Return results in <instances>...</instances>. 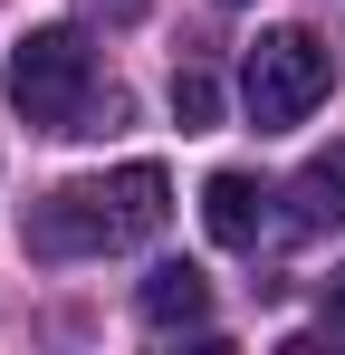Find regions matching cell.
Segmentation results:
<instances>
[{
    "instance_id": "52a82bcc",
    "label": "cell",
    "mask_w": 345,
    "mask_h": 355,
    "mask_svg": "<svg viewBox=\"0 0 345 355\" xmlns=\"http://www.w3.org/2000/svg\"><path fill=\"white\" fill-rule=\"evenodd\" d=\"M172 125L182 135H211L221 125V77L211 67H172Z\"/></svg>"
},
{
    "instance_id": "277c9868",
    "label": "cell",
    "mask_w": 345,
    "mask_h": 355,
    "mask_svg": "<svg viewBox=\"0 0 345 355\" xmlns=\"http://www.w3.org/2000/svg\"><path fill=\"white\" fill-rule=\"evenodd\" d=\"M202 231L221 240V250H259V231H269L259 173H211V182H202Z\"/></svg>"
},
{
    "instance_id": "ba28073f",
    "label": "cell",
    "mask_w": 345,
    "mask_h": 355,
    "mask_svg": "<svg viewBox=\"0 0 345 355\" xmlns=\"http://www.w3.org/2000/svg\"><path fill=\"white\" fill-rule=\"evenodd\" d=\"M326 327H336V336H345V269H336V279H326Z\"/></svg>"
},
{
    "instance_id": "7a4b0ae2",
    "label": "cell",
    "mask_w": 345,
    "mask_h": 355,
    "mask_svg": "<svg viewBox=\"0 0 345 355\" xmlns=\"http://www.w3.org/2000/svg\"><path fill=\"white\" fill-rule=\"evenodd\" d=\"M10 106L39 135H96V116H115V87H96V49L77 29H29L10 49Z\"/></svg>"
},
{
    "instance_id": "6da1fadb",
    "label": "cell",
    "mask_w": 345,
    "mask_h": 355,
    "mask_svg": "<svg viewBox=\"0 0 345 355\" xmlns=\"http://www.w3.org/2000/svg\"><path fill=\"white\" fill-rule=\"evenodd\" d=\"M172 211V182L163 164H125V173H96V182H67L29 211V250L39 259H96V250H134L154 240Z\"/></svg>"
},
{
    "instance_id": "8992f818",
    "label": "cell",
    "mask_w": 345,
    "mask_h": 355,
    "mask_svg": "<svg viewBox=\"0 0 345 355\" xmlns=\"http://www.w3.org/2000/svg\"><path fill=\"white\" fill-rule=\"evenodd\" d=\"M288 202H297V231H326V221H345V144H336V154H317L307 173L288 182Z\"/></svg>"
},
{
    "instance_id": "5b68a950",
    "label": "cell",
    "mask_w": 345,
    "mask_h": 355,
    "mask_svg": "<svg viewBox=\"0 0 345 355\" xmlns=\"http://www.w3.org/2000/svg\"><path fill=\"white\" fill-rule=\"evenodd\" d=\"M134 307H144V327H163V336L172 327H202V317H211V279H202L192 259H163V269L134 288Z\"/></svg>"
},
{
    "instance_id": "3957f363",
    "label": "cell",
    "mask_w": 345,
    "mask_h": 355,
    "mask_svg": "<svg viewBox=\"0 0 345 355\" xmlns=\"http://www.w3.org/2000/svg\"><path fill=\"white\" fill-rule=\"evenodd\" d=\"M326 87H336V49L317 39V29H269L249 67H240V96H249V125L259 135H278V125H307L326 106Z\"/></svg>"
}]
</instances>
